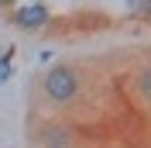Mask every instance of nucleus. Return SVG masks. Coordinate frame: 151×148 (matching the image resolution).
Segmentation results:
<instances>
[{
	"label": "nucleus",
	"instance_id": "39448f33",
	"mask_svg": "<svg viewBox=\"0 0 151 148\" xmlns=\"http://www.w3.org/2000/svg\"><path fill=\"white\" fill-rule=\"evenodd\" d=\"M127 10H131V14H134V17H148V14H151V0H127Z\"/></svg>",
	"mask_w": 151,
	"mask_h": 148
},
{
	"label": "nucleus",
	"instance_id": "0eeeda50",
	"mask_svg": "<svg viewBox=\"0 0 151 148\" xmlns=\"http://www.w3.org/2000/svg\"><path fill=\"white\" fill-rule=\"evenodd\" d=\"M14 7V0H0V10H10Z\"/></svg>",
	"mask_w": 151,
	"mask_h": 148
},
{
	"label": "nucleus",
	"instance_id": "f03ea898",
	"mask_svg": "<svg viewBox=\"0 0 151 148\" xmlns=\"http://www.w3.org/2000/svg\"><path fill=\"white\" fill-rule=\"evenodd\" d=\"M28 145L31 148H83L79 128L72 117H58V114H41L31 117L28 128Z\"/></svg>",
	"mask_w": 151,
	"mask_h": 148
},
{
	"label": "nucleus",
	"instance_id": "20e7f679",
	"mask_svg": "<svg viewBox=\"0 0 151 148\" xmlns=\"http://www.w3.org/2000/svg\"><path fill=\"white\" fill-rule=\"evenodd\" d=\"M131 90L137 93V103H148V96H151V65L148 62H141L137 69H134V76H131Z\"/></svg>",
	"mask_w": 151,
	"mask_h": 148
},
{
	"label": "nucleus",
	"instance_id": "7ed1b4c3",
	"mask_svg": "<svg viewBox=\"0 0 151 148\" xmlns=\"http://www.w3.org/2000/svg\"><path fill=\"white\" fill-rule=\"evenodd\" d=\"M10 24L24 35H35V31H45L52 24V7L45 0H31V4H14L10 7Z\"/></svg>",
	"mask_w": 151,
	"mask_h": 148
},
{
	"label": "nucleus",
	"instance_id": "423d86ee",
	"mask_svg": "<svg viewBox=\"0 0 151 148\" xmlns=\"http://www.w3.org/2000/svg\"><path fill=\"white\" fill-rule=\"evenodd\" d=\"M10 59H14V52H4V55H0V83H7L10 79V73H14V65H10Z\"/></svg>",
	"mask_w": 151,
	"mask_h": 148
},
{
	"label": "nucleus",
	"instance_id": "f257e3e1",
	"mask_svg": "<svg viewBox=\"0 0 151 148\" xmlns=\"http://www.w3.org/2000/svg\"><path fill=\"white\" fill-rule=\"evenodd\" d=\"M96 93V76L93 69L79 59L48 65L35 79V100L41 114H58V117H76Z\"/></svg>",
	"mask_w": 151,
	"mask_h": 148
}]
</instances>
